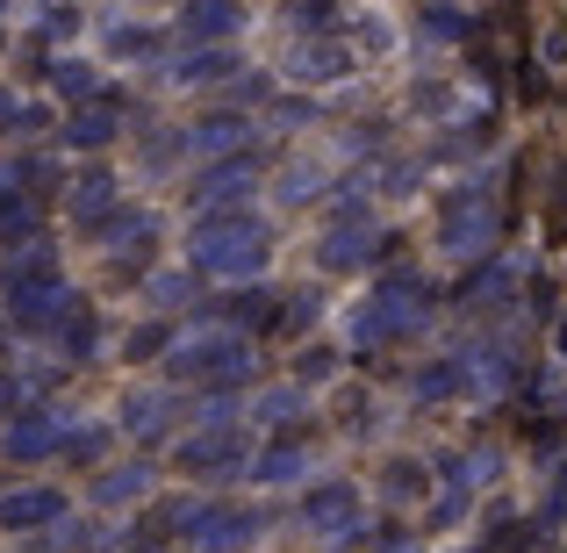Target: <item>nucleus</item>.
I'll list each match as a JSON object with an SVG mask.
<instances>
[{
  "instance_id": "f257e3e1",
  "label": "nucleus",
  "mask_w": 567,
  "mask_h": 553,
  "mask_svg": "<svg viewBox=\"0 0 567 553\" xmlns=\"http://www.w3.org/2000/svg\"><path fill=\"white\" fill-rule=\"evenodd\" d=\"M266 259H274V231H266V216L251 202L237 208H208V216L187 223V266L202 280H259Z\"/></svg>"
},
{
  "instance_id": "f03ea898",
  "label": "nucleus",
  "mask_w": 567,
  "mask_h": 553,
  "mask_svg": "<svg viewBox=\"0 0 567 553\" xmlns=\"http://www.w3.org/2000/svg\"><path fill=\"white\" fill-rule=\"evenodd\" d=\"M166 381L187 388V396H230V388L251 381V331L237 324H194V331H173L166 346Z\"/></svg>"
},
{
  "instance_id": "7ed1b4c3",
  "label": "nucleus",
  "mask_w": 567,
  "mask_h": 553,
  "mask_svg": "<svg viewBox=\"0 0 567 553\" xmlns=\"http://www.w3.org/2000/svg\"><path fill=\"white\" fill-rule=\"evenodd\" d=\"M72 280H65V259H58L51 245H29V252H8L0 259V303H8L14 331L29 338H51V324L72 309Z\"/></svg>"
},
{
  "instance_id": "20e7f679",
  "label": "nucleus",
  "mask_w": 567,
  "mask_h": 553,
  "mask_svg": "<svg viewBox=\"0 0 567 553\" xmlns=\"http://www.w3.org/2000/svg\"><path fill=\"white\" fill-rule=\"evenodd\" d=\"M166 453H173V474H181V482H230V474H251V439H245L237 417H194Z\"/></svg>"
},
{
  "instance_id": "39448f33",
  "label": "nucleus",
  "mask_w": 567,
  "mask_h": 553,
  "mask_svg": "<svg viewBox=\"0 0 567 553\" xmlns=\"http://www.w3.org/2000/svg\"><path fill=\"white\" fill-rule=\"evenodd\" d=\"M496 237H503V202L482 181H467V187L445 194V208H439V252H445V259L474 266V259L496 252Z\"/></svg>"
},
{
  "instance_id": "423d86ee",
  "label": "nucleus",
  "mask_w": 567,
  "mask_h": 553,
  "mask_svg": "<svg viewBox=\"0 0 567 553\" xmlns=\"http://www.w3.org/2000/svg\"><path fill=\"white\" fill-rule=\"evenodd\" d=\"M295 525L317 532L323 546H360L367 540V496H360V482H346V474L302 482V496H295Z\"/></svg>"
},
{
  "instance_id": "0eeeda50",
  "label": "nucleus",
  "mask_w": 567,
  "mask_h": 553,
  "mask_svg": "<svg viewBox=\"0 0 567 553\" xmlns=\"http://www.w3.org/2000/svg\"><path fill=\"white\" fill-rule=\"evenodd\" d=\"M309 474H317V431L302 417L266 431V446H251V482L259 489H302Z\"/></svg>"
},
{
  "instance_id": "6e6552de",
  "label": "nucleus",
  "mask_w": 567,
  "mask_h": 553,
  "mask_svg": "<svg viewBox=\"0 0 567 553\" xmlns=\"http://www.w3.org/2000/svg\"><path fill=\"white\" fill-rule=\"evenodd\" d=\"M187 417H194V396L173 388V381H158V388H130L123 410H115V424H123L137 446H173V431H181Z\"/></svg>"
},
{
  "instance_id": "1a4fd4ad",
  "label": "nucleus",
  "mask_w": 567,
  "mask_h": 553,
  "mask_svg": "<svg viewBox=\"0 0 567 553\" xmlns=\"http://www.w3.org/2000/svg\"><path fill=\"white\" fill-rule=\"evenodd\" d=\"M259 152H223V158H202V173L187 181V208L194 216H208V208H237V202H251V187H259Z\"/></svg>"
},
{
  "instance_id": "9d476101",
  "label": "nucleus",
  "mask_w": 567,
  "mask_h": 553,
  "mask_svg": "<svg viewBox=\"0 0 567 553\" xmlns=\"http://www.w3.org/2000/svg\"><path fill=\"white\" fill-rule=\"evenodd\" d=\"M381 252H388V237H381L374 216H331V231L317 245V266L323 274H367Z\"/></svg>"
},
{
  "instance_id": "9b49d317",
  "label": "nucleus",
  "mask_w": 567,
  "mask_h": 553,
  "mask_svg": "<svg viewBox=\"0 0 567 553\" xmlns=\"http://www.w3.org/2000/svg\"><path fill=\"white\" fill-rule=\"evenodd\" d=\"M266 532V518L251 511V503H223V496H208L202 503V518H194V532H187V546L194 553H245L251 540Z\"/></svg>"
},
{
  "instance_id": "f8f14e48",
  "label": "nucleus",
  "mask_w": 567,
  "mask_h": 553,
  "mask_svg": "<svg viewBox=\"0 0 567 553\" xmlns=\"http://www.w3.org/2000/svg\"><path fill=\"white\" fill-rule=\"evenodd\" d=\"M65 489L58 482H22V489H0V532H14V540H29V532H51L65 525Z\"/></svg>"
},
{
  "instance_id": "ddd939ff",
  "label": "nucleus",
  "mask_w": 567,
  "mask_h": 553,
  "mask_svg": "<svg viewBox=\"0 0 567 553\" xmlns=\"http://www.w3.org/2000/svg\"><path fill=\"white\" fill-rule=\"evenodd\" d=\"M237 29H245V0H187L166 37L181 43V51H194V43H230Z\"/></svg>"
},
{
  "instance_id": "4468645a",
  "label": "nucleus",
  "mask_w": 567,
  "mask_h": 553,
  "mask_svg": "<svg viewBox=\"0 0 567 553\" xmlns=\"http://www.w3.org/2000/svg\"><path fill=\"white\" fill-rule=\"evenodd\" d=\"M115 137H123V94H109V86L58 123V144H72V152H101V144H115Z\"/></svg>"
},
{
  "instance_id": "2eb2a0df",
  "label": "nucleus",
  "mask_w": 567,
  "mask_h": 553,
  "mask_svg": "<svg viewBox=\"0 0 567 553\" xmlns=\"http://www.w3.org/2000/svg\"><path fill=\"white\" fill-rule=\"evenodd\" d=\"M115 208H123V187H115V173H101V166H86L80 181L65 187V223H72L80 237H94L101 223L115 216Z\"/></svg>"
},
{
  "instance_id": "dca6fc26",
  "label": "nucleus",
  "mask_w": 567,
  "mask_h": 553,
  "mask_svg": "<svg viewBox=\"0 0 567 553\" xmlns=\"http://www.w3.org/2000/svg\"><path fill=\"white\" fill-rule=\"evenodd\" d=\"M58 431H65V417L14 410L8 431H0V460H14V468H29V460H58Z\"/></svg>"
},
{
  "instance_id": "f3484780",
  "label": "nucleus",
  "mask_w": 567,
  "mask_h": 553,
  "mask_svg": "<svg viewBox=\"0 0 567 553\" xmlns=\"http://www.w3.org/2000/svg\"><path fill=\"white\" fill-rule=\"evenodd\" d=\"M346 72H352V43H346V29H331V37H295V51H288V80L323 86V80H346Z\"/></svg>"
},
{
  "instance_id": "a211bd4d",
  "label": "nucleus",
  "mask_w": 567,
  "mask_h": 553,
  "mask_svg": "<svg viewBox=\"0 0 567 553\" xmlns=\"http://www.w3.org/2000/svg\"><path fill=\"white\" fill-rule=\"evenodd\" d=\"M43 223H51V216H43L37 187H8V181H0V259L43 245Z\"/></svg>"
},
{
  "instance_id": "6ab92c4d",
  "label": "nucleus",
  "mask_w": 567,
  "mask_h": 553,
  "mask_svg": "<svg viewBox=\"0 0 567 553\" xmlns=\"http://www.w3.org/2000/svg\"><path fill=\"white\" fill-rule=\"evenodd\" d=\"M152 489H158V468H144V460H123V468L101 460L94 468V503L101 511H130V503H144Z\"/></svg>"
},
{
  "instance_id": "aec40b11",
  "label": "nucleus",
  "mask_w": 567,
  "mask_h": 553,
  "mask_svg": "<svg viewBox=\"0 0 567 553\" xmlns=\"http://www.w3.org/2000/svg\"><path fill=\"white\" fill-rule=\"evenodd\" d=\"M51 346H58V360H65V367H86L101 352V317H94L86 295H72V309L51 324Z\"/></svg>"
},
{
  "instance_id": "412c9836",
  "label": "nucleus",
  "mask_w": 567,
  "mask_h": 553,
  "mask_svg": "<svg viewBox=\"0 0 567 553\" xmlns=\"http://www.w3.org/2000/svg\"><path fill=\"white\" fill-rule=\"evenodd\" d=\"M230 72H245L230 58V43H194V51H173L166 80L173 86H230Z\"/></svg>"
},
{
  "instance_id": "4be33fe9",
  "label": "nucleus",
  "mask_w": 567,
  "mask_h": 553,
  "mask_svg": "<svg viewBox=\"0 0 567 553\" xmlns=\"http://www.w3.org/2000/svg\"><path fill=\"white\" fill-rule=\"evenodd\" d=\"M251 144V115L245 109H230V115H202V123H187V152L194 158H223V152H245Z\"/></svg>"
},
{
  "instance_id": "5701e85b",
  "label": "nucleus",
  "mask_w": 567,
  "mask_h": 553,
  "mask_svg": "<svg viewBox=\"0 0 567 553\" xmlns=\"http://www.w3.org/2000/svg\"><path fill=\"white\" fill-rule=\"evenodd\" d=\"M101 51H109L115 65H152V58L173 51V37L152 29V22H109V29H101Z\"/></svg>"
},
{
  "instance_id": "b1692460",
  "label": "nucleus",
  "mask_w": 567,
  "mask_h": 553,
  "mask_svg": "<svg viewBox=\"0 0 567 553\" xmlns=\"http://www.w3.org/2000/svg\"><path fill=\"white\" fill-rule=\"evenodd\" d=\"M274 303H280V295H274V288H259V280H230V288H223V317H216V324H237V331H266V324H274Z\"/></svg>"
},
{
  "instance_id": "393cba45",
  "label": "nucleus",
  "mask_w": 567,
  "mask_h": 553,
  "mask_svg": "<svg viewBox=\"0 0 567 553\" xmlns=\"http://www.w3.org/2000/svg\"><path fill=\"white\" fill-rule=\"evenodd\" d=\"M302 410H309V388H302V381H274V388H259V396L245 402V417H251V424H266V431L295 424Z\"/></svg>"
},
{
  "instance_id": "a878e982",
  "label": "nucleus",
  "mask_w": 567,
  "mask_h": 553,
  "mask_svg": "<svg viewBox=\"0 0 567 553\" xmlns=\"http://www.w3.org/2000/svg\"><path fill=\"white\" fill-rule=\"evenodd\" d=\"M109 439H115L109 424H65L58 431V460H65V468H101V460H109Z\"/></svg>"
},
{
  "instance_id": "bb28decb",
  "label": "nucleus",
  "mask_w": 567,
  "mask_h": 553,
  "mask_svg": "<svg viewBox=\"0 0 567 553\" xmlns=\"http://www.w3.org/2000/svg\"><path fill=\"white\" fill-rule=\"evenodd\" d=\"M381 496L388 503H424L431 496V474H424V460H381Z\"/></svg>"
},
{
  "instance_id": "cd10ccee",
  "label": "nucleus",
  "mask_w": 567,
  "mask_h": 553,
  "mask_svg": "<svg viewBox=\"0 0 567 553\" xmlns=\"http://www.w3.org/2000/svg\"><path fill=\"white\" fill-rule=\"evenodd\" d=\"M51 94L65 101V109H80V101L101 94V72L86 65V58H58V65H51Z\"/></svg>"
},
{
  "instance_id": "c85d7f7f",
  "label": "nucleus",
  "mask_w": 567,
  "mask_h": 553,
  "mask_svg": "<svg viewBox=\"0 0 567 553\" xmlns=\"http://www.w3.org/2000/svg\"><path fill=\"white\" fill-rule=\"evenodd\" d=\"M194 280H202L194 266H187V274H166V266H158V274H144V303H152L158 317H173V309L194 303Z\"/></svg>"
},
{
  "instance_id": "c756f323",
  "label": "nucleus",
  "mask_w": 567,
  "mask_h": 553,
  "mask_svg": "<svg viewBox=\"0 0 567 553\" xmlns=\"http://www.w3.org/2000/svg\"><path fill=\"white\" fill-rule=\"evenodd\" d=\"M86 29V8L80 0H43V14H37V37L43 43H72Z\"/></svg>"
},
{
  "instance_id": "7c9ffc66",
  "label": "nucleus",
  "mask_w": 567,
  "mask_h": 553,
  "mask_svg": "<svg viewBox=\"0 0 567 553\" xmlns=\"http://www.w3.org/2000/svg\"><path fill=\"white\" fill-rule=\"evenodd\" d=\"M166 346H173V324L152 317V324H137V331L123 338V360L130 367H152V360H166Z\"/></svg>"
},
{
  "instance_id": "2f4dec72",
  "label": "nucleus",
  "mask_w": 567,
  "mask_h": 553,
  "mask_svg": "<svg viewBox=\"0 0 567 553\" xmlns=\"http://www.w3.org/2000/svg\"><path fill=\"white\" fill-rule=\"evenodd\" d=\"M309 324H317V295H280V303H274V324H266V331H274V338H302Z\"/></svg>"
},
{
  "instance_id": "473e14b6",
  "label": "nucleus",
  "mask_w": 567,
  "mask_h": 553,
  "mask_svg": "<svg viewBox=\"0 0 567 553\" xmlns=\"http://www.w3.org/2000/svg\"><path fill=\"white\" fill-rule=\"evenodd\" d=\"M288 14H295V37H331L338 0H288Z\"/></svg>"
},
{
  "instance_id": "72a5a7b5",
  "label": "nucleus",
  "mask_w": 567,
  "mask_h": 553,
  "mask_svg": "<svg viewBox=\"0 0 567 553\" xmlns=\"http://www.w3.org/2000/svg\"><path fill=\"white\" fill-rule=\"evenodd\" d=\"M29 553H80V532L51 525V532H29Z\"/></svg>"
},
{
  "instance_id": "f704fd0d",
  "label": "nucleus",
  "mask_w": 567,
  "mask_h": 553,
  "mask_svg": "<svg viewBox=\"0 0 567 553\" xmlns=\"http://www.w3.org/2000/svg\"><path fill=\"white\" fill-rule=\"evenodd\" d=\"M323 373H331V352H323V346H309V352H302V367H295V381L309 388V381H323Z\"/></svg>"
}]
</instances>
